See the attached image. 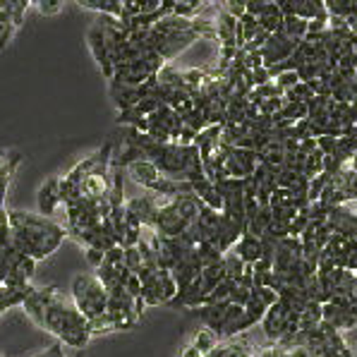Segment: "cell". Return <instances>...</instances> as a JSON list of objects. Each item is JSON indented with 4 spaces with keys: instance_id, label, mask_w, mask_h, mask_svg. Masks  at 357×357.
<instances>
[{
    "instance_id": "3",
    "label": "cell",
    "mask_w": 357,
    "mask_h": 357,
    "mask_svg": "<svg viewBox=\"0 0 357 357\" xmlns=\"http://www.w3.org/2000/svg\"><path fill=\"white\" fill-rule=\"evenodd\" d=\"M259 326H261L264 338L273 340V343H281L285 348V345L293 340L295 333L300 331V312L290 310V307L278 298L266 310V314L261 317Z\"/></svg>"
},
{
    "instance_id": "7",
    "label": "cell",
    "mask_w": 357,
    "mask_h": 357,
    "mask_svg": "<svg viewBox=\"0 0 357 357\" xmlns=\"http://www.w3.org/2000/svg\"><path fill=\"white\" fill-rule=\"evenodd\" d=\"M298 43L300 41L285 36L283 31H273V34H268L266 43L259 48V53L264 58V68H271V65H278V63H283L285 58H290L295 48H298Z\"/></svg>"
},
{
    "instance_id": "16",
    "label": "cell",
    "mask_w": 357,
    "mask_h": 357,
    "mask_svg": "<svg viewBox=\"0 0 357 357\" xmlns=\"http://www.w3.org/2000/svg\"><path fill=\"white\" fill-rule=\"evenodd\" d=\"M257 22H259V29L268 31V34H273V31L281 29L283 24V13L281 8H278V3L273 0V3H268L266 8L259 13V17H257Z\"/></svg>"
},
{
    "instance_id": "33",
    "label": "cell",
    "mask_w": 357,
    "mask_h": 357,
    "mask_svg": "<svg viewBox=\"0 0 357 357\" xmlns=\"http://www.w3.org/2000/svg\"><path fill=\"white\" fill-rule=\"evenodd\" d=\"M353 3H355V5H357V0H353Z\"/></svg>"
},
{
    "instance_id": "2",
    "label": "cell",
    "mask_w": 357,
    "mask_h": 357,
    "mask_svg": "<svg viewBox=\"0 0 357 357\" xmlns=\"http://www.w3.org/2000/svg\"><path fill=\"white\" fill-rule=\"evenodd\" d=\"M38 326L46 328L48 333H53L68 348H84L94 338L89 331V319L77 310L73 298L60 293L58 288H51V298H48V305L43 310V319Z\"/></svg>"
},
{
    "instance_id": "9",
    "label": "cell",
    "mask_w": 357,
    "mask_h": 357,
    "mask_svg": "<svg viewBox=\"0 0 357 357\" xmlns=\"http://www.w3.org/2000/svg\"><path fill=\"white\" fill-rule=\"evenodd\" d=\"M257 343H252L247 333H238V336L221 338L218 345L206 357H252Z\"/></svg>"
},
{
    "instance_id": "6",
    "label": "cell",
    "mask_w": 357,
    "mask_h": 357,
    "mask_svg": "<svg viewBox=\"0 0 357 357\" xmlns=\"http://www.w3.org/2000/svg\"><path fill=\"white\" fill-rule=\"evenodd\" d=\"M86 41H89V48H91V53H94V60L98 63V68H101V75L111 82L113 73H115V65H113L111 51H108L106 29H103L101 20H96V24H91L89 34H86Z\"/></svg>"
},
{
    "instance_id": "31",
    "label": "cell",
    "mask_w": 357,
    "mask_h": 357,
    "mask_svg": "<svg viewBox=\"0 0 357 357\" xmlns=\"http://www.w3.org/2000/svg\"><path fill=\"white\" fill-rule=\"evenodd\" d=\"M180 357H204V355H202L199 350H197L195 345L190 343V345H185V348H183V353H180Z\"/></svg>"
},
{
    "instance_id": "19",
    "label": "cell",
    "mask_w": 357,
    "mask_h": 357,
    "mask_svg": "<svg viewBox=\"0 0 357 357\" xmlns=\"http://www.w3.org/2000/svg\"><path fill=\"white\" fill-rule=\"evenodd\" d=\"M218 340H221V336H218V333L213 331V328H208V326H202L199 331H197L195 336H192V340H190V343L195 345V348L199 350V353L206 357V355L211 353V350H213V348H216V345H218Z\"/></svg>"
},
{
    "instance_id": "32",
    "label": "cell",
    "mask_w": 357,
    "mask_h": 357,
    "mask_svg": "<svg viewBox=\"0 0 357 357\" xmlns=\"http://www.w3.org/2000/svg\"><path fill=\"white\" fill-rule=\"evenodd\" d=\"M8 158H10V153H3V151H0V173H3L5 163H8Z\"/></svg>"
},
{
    "instance_id": "21",
    "label": "cell",
    "mask_w": 357,
    "mask_h": 357,
    "mask_svg": "<svg viewBox=\"0 0 357 357\" xmlns=\"http://www.w3.org/2000/svg\"><path fill=\"white\" fill-rule=\"evenodd\" d=\"M302 173H305L307 178H314V175L324 173V151H319V146H317L312 153H307L305 170H302Z\"/></svg>"
},
{
    "instance_id": "34",
    "label": "cell",
    "mask_w": 357,
    "mask_h": 357,
    "mask_svg": "<svg viewBox=\"0 0 357 357\" xmlns=\"http://www.w3.org/2000/svg\"><path fill=\"white\" fill-rule=\"evenodd\" d=\"M355 273H357V268H355Z\"/></svg>"
},
{
    "instance_id": "23",
    "label": "cell",
    "mask_w": 357,
    "mask_h": 357,
    "mask_svg": "<svg viewBox=\"0 0 357 357\" xmlns=\"http://www.w3.org/2000/svg\"><path fill=\"white\" fill-rule=\"evenodd\" d=\"M63 3L65 0H31V5H34V8L38 10V13L41 15H56L60 8H63Z\"/></svg>"
},
{
    "instance_id": "4",
    "label": "cell",
    "mask_w": 357,
    "mask_h": 357,
    "mask_svg": "<svg viewBox=\"0 0 357 357\" xmlns=\"http://www.w3.org/2000/svg\"><path fill=\"white\" fill-rule=\"evenodd\" d=\"M73 302L86 319H96L108 310V290L98 281V276H77L73 285Z\"/></svg>"
},
{
    "instance_id": "8",
    "label": "cell",
    "mask_w": 357,
    "mask_h": 357,
    "mask_svg": "<svg viewBox=\"0 0 357 357\" xmlns=\"http://www.w3.org/2000/svg\"><path fill=\"white\" fill-rule=\"evenodd\" d=\"M305 259V252H302V240L300 238H281L276 243V252H273V266L271 271L285 273L290 268L300 266V261Z\"/></svg>"
},
{
    "instance_id": "27",
    "label": "cell",
    "mask_w": 357,
    "mask_h": 357,
    "mask_svg": "<svg viewBox=\"0 0 357 357\" xmlns=\"http://www.w3.org/2000/svg\"><path fill=\"white\" fill-rule=\"evenodd\" d=\"M125 290H128L132 298H142V278L137 273H130L128 281H125Z\"/></svg>"
},
{
    "instance_id": "26",
    "label": "cell",
    "mask_w": 357,
    "mask_h": 357,
    "mask_svg": "<svg viewBox=\"0 0 357 357\" xmlns=\"http://www.w3.org/2000/svg\"><path fill=\"white\" fill-rule=\"evenodd\" d=\"M223 10H228L233 17H243L247 13V0H223Z\"/></svg>"
},
{
    "instance_id": "14",
    "label": "cell",
    "mask_w": 357,
    "mask_h": 357,
    "mask_svg": "<svg viewBox=\"0 0 357 357\" xmlns=\"http://www.w3.org/2000/svg\"><path fill=\"white\" fill-rule=\"evenodd\" d=\"M230 250H233L245 264H255L261 259V238H257V235H252L245 230V233L238 238V243L230 247Z\"/></svg>"
},
{
    "instance_id": "12",
    "label": "cell",
    "mask_w": 357,
    "mask_h": 357,
    "mask_svg": "<svg viewBox=\"0 0 357 357\" xmlns=\"http://www.w3.org/2000/svg\"><path fill=\"white\" fill-rule=\"evenodd\" d=\"M228 307H230V300H223V302H211V305H202L197 310H192L197 317L202 319V324L221 336V328L226 324V314H228Z\"/></svg>"
},
{
    "instance_id": "15",
    "label": "cell",
    "mask_w": 357,
    "mask_h": 357,
    "mask_svg": "<svg viewBox=\"0 0 357 357\" xmlns=\"http://www.w3.org/2000/svg\"><path fill=\"white\" fill-rule=\"evenodd\" d=\"M235 34H238V17L228 13V10H221L216 17V36L221 46H238L235 43Z\"/></svg>"
},
{
    "instance_id": "17",
    "label": "cell",
    "mask_w": 357,
    "mask_h": 357,
    "mask_svg": "<svg viewBox=\"0 0 357 357\" xmlns=\"http://www.w3.org/2000/svg\"><path fill=\"white\" fill-rule=\"evenodd\" d=\"M82 8L94 10L98 15H111V17H123V0H75Z\"/></svg>"
},
{
    "instance_id": "24",
    "label": "cell",
    "mask_w": 357,
    "mask_h": 357,
    "mask_svg": "<svg viewBox=\"0 0 357 357\" xmlns=\"http://www.w3.org/2000/svg\"><path fill=\"white\" fill-rule=\"evenodd\" d=\"M273 82H276V84L285 91V89H290V86L298 84V82H300V75H298V70H285V73L273 77Z\"/></svg>"
},
{
    "instance_id": "5",
    "label": "cell",
    "mask_w": 357,
    "mask_h": 357,
    "mask_svg": "<svg viewBox=\"0 0 357 357\" xmlns=\"http://www.w3.org/2000/svg\"><path fill=\"white\" fill-rule=\"evenodd\" d=\"M175 295H178V285H175V278L168 268L158 266L142 278V300L146 307L170 305Z\"/></svg>"
},
{
    "instance_id": "25",
    "label": "cell",
    "mask_w": 357,
    "mask_h": 357,
    "mask_svg": "<svg viewBox=\"0 0 357 357\" xmlns=\"http://www.w3.org/2000/svg\"><path fill=\"white\" fill-rule=\"evenodd\" d=\"M336 144H338V137H331V135L317 137V146H319V151H324V156H331V153L336 151Z\"/></svg>"
},
{
    "instance_id": "22",
    "label": "cell",
    "mask_w": 357,
    "mask_h": 357,
    "mask_svg": "<svg viewBox=\"0 0 357 357\" xmlns=\"http://www.w3.org/2000/svg\"><path fill=\"white\" fill-rule=\"evenodd\" d=\"M252 357H283V345L273 343V340H266L264 345H257Z\"/></svg>"
},
{
    "instance_id": "13",
    "label": "cell",
    "mask_w": 357,
    "mask_h": 357,
    "mask_svg": "<svg viewBox=\"0 0 357 357\" xmlns=\"http://www.w3.org/2000/svg\"><path fill=\"white\" fill-rule=\"evenodd\" d=\"M38 213H43V216H51L53 213H58L60 208V178H48L46 183L41 185V190H38Z\"/></svg>"
},
{
    "instance_id": "11",
    "label": "cell",
    "mask_w": 357,
    "mask_h": 357,
    "mask_svg": "<svg viewBox=\"0 0 357 357\" xmlns=\"http://www.w3.org/2000/svg\"><path fill=\"white\" fill-rule=\"evenodd\" d=\"M125 175H128L132 183L139 185V188H144V190H151L153 185L163 178V173L153 166L149 158H137V161H132L130 166L125 168Z\"/></svg>"
},
{
    "instance_id": "28",
    "label": "cell",
    "mask_w": 357,
    "mask_h": 357,
    "mask_svg": "<svg viewBox=\"0 0 357 357\" xmlns=\"http://www.w3.org/2000/svg\"><path fill=\"white\" fill-rule=\"evenodd\" d=\"M84 257H86V261H89L91 266L98 268L103 264V257H106V252L96 250V247H84Z\"/></svg>"
},
{
    "instance_id": "20",
    "label": "cell",
    "mask_w": 357,
    "mask_h": 357,
    "mask_svg": "<svg viewBox=\"0 0 357 357\" xmlns=\"http://www.w3.org/2000/svg\"><path fill=\"white\" fill-rule=\"evenodd\" d=\"M223 266H226V276L228 278H233V281H240L250 264H245L233 250H228V252H223Z\"/></svg>"
},
{
    "instance_id": "10",
    "label": "cell",
    "mask_w": 357,
    "mask_h": 357,
    "mask_svg": "<svg viewBox=\"0 0 357 357\" xmlns=\"http://www.w3.org/2000/svg\"><path fill=\"white\" fill-rule=\"evenodd\" d=\"M128 208L135 213L137 218H139L142 226L153 228V223H156V213H158V195L156 192L146 190L144 195H139V197H130Z\"/></svg>"
},
{
    "instance_id": "30",
    "label": "cell",
    "mask_w": 357,
    "mask_h": 357,
    "mask_svg": "<svg viewBox=\"0 0 357 357\" xmlns=\"http://www.w3.org/2000/svg\"><path fill=\"white\" fill-rule=\"evenodd\" d=\"M34 357H65V353H63V348H60V345H53V348L43 350V353H38Z\"/></svg>"
},
{
    "instance_id": "1",
    "label": "cell",
    "mask_w": 357,
    "mask_h": 357,
    "mask_svg": "<svg viewBox=\"0 0 357 357\" xmlns=\"http://www.w3.org/2000/svg\"><path fill=\"white\" fill-rule=\"evenodd\" d=\"M10 226L15 250L36 261L51 257L68 238V228L43 213L10 211Z\"/></svg>"
},
{
    "instance_id": "29",
    "label": "cell",
    "mask_w": 357,
    "mask_h": 357,
    "mask_svg": "<svg viewBox=\"0 0 357 357\" xmlns=\"http://www.w3.org/2000/svg\"><path fill=\"white\" fill-rule=\"evenodd\" d=\"M266 82H271V75H268V68H255L252 70V84L255 86H261V84H266Z\"/></svg>"
},
{
    "instance_id": "18",
    "label": "cell",
    "mask_w": 357,
    "mask_h": 357,
    "mask_svg": "<svg viewBox=\"0 0 357 357\" xmlns=\"http://www.w3.org/2000/svg\"><path fill=\"white\" fill-rule=\"evenodd\" d=\"M324 321L321 314V302L310 300L305 305V310L300 312V331H310V328H317Z\"/></svg>"
}]
</instances>
